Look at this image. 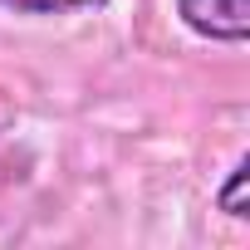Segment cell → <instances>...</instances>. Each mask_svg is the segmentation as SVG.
<instances>
[{
  "label": "cell",
  "mask_w": 250,
  "mask_h": 250,
  "mask_svg": "<svg viewBox=\"0 0 250 250\" xmlns=\"http://www.w3.org/2000/svg\"><path fill=\"white\" fill-rule=\"evenodd\" d=\"M10 15H93L108 0H0Z\"/></svg>",
  "instance_id": "obj_2"
},
{
  "label": "cell",
  "mask_w": 250,
  "mask_h": 250,
  "mask_svg": "<svg viewBox=\"0 0 250 250\" xmlns=\"http://www.w3.org/2000/svg\"><path fill=\"white\" fill-rule=\"evenodd\" d=\"M177 20L211 44L250 40V0H177Z\"/></svg>",
  "instance_id": "obj_1"
},
{
  "label": "cell",
  "mask_w": 250,
  "mask_h": 250,
  "mask_svg": "<svg viewBox=\"0 0 250 250\" xmlns=\"http://www.w3.org/2000/svg\"><path fill=\"white\" fill-rule=\"evenodd\" d=\"M245 177H250V162L235 157V167L226 172V182H221V191H216V211H226L230 221H245V216H250V206H245Z\"/></svg>",
  "instance_id": "obj_3"
}]
</instances>
